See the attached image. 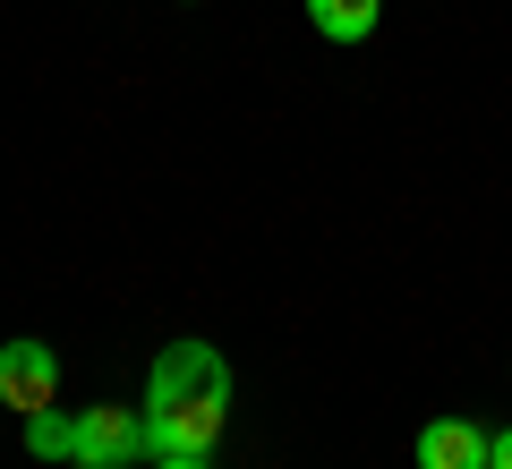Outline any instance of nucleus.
Returning <instances> with one entry per match:
<instances>
[{"label": "nucleus", "instance_id": "1", "mask_svg": "<svg viewBox=\"0 0 512 469\" xmlns=\"http://www.w3.org/2000/svg\"><path fill=\"white\" fill-rule=\"evenodd\" d=\"M146 435L154 452H214L231 418V367L214 342H163L146 367Z\"/></svg>", "mask_w": 512, "mask_h": 469}, {"label": "nucleus", "instance_id": "2", "mask_svg": "<svg viewBox=\"0 0 512 469\" xmlns=\"http://www.w3.org/2000/svg\"><path fill=\"white\" fill-rule=\"evenodd\" d=\"M137 461H154L146 410H128V401L77 410V469H137Z\"/></svg>", "mask_w": 512, "mask_h": 469}, {"label": "nucleus", "instance_id": "3", "mask_svg": "<svg viewBox=\"0 0 512 469\" xmlns=\"http://www.w3.org/2000/svg\"><path fill=\"white\" fill-rule=\"evenodd\" d=\"M0 401L18 418L52 410L60 401V350L52 342H0Z\"/></svg>", "mask_w": 512, "mask_h": 469}, {"label": "nucleus", "instance_id": "4", "mask_svg": "<svg viewBox=\"0 0 512 469\" xmlns=\"http://www.w3.org/2000/svg\"><path fill=\"white\" fill-rule=\"evenodd\" d=\"M419 469H495V435L478 418H427L419 444H410Z\"/></svg>", "mask_w": 512, "mask_h": 469}, {"label": "nucleus", "instance_id": "5", "mask_svg": "<svg viewBox=\"0 0 512 469\" xmlns=\"http://www.w3.org/2000/svg\"><path fill=\"white\" fill-rule=\"evenodd\" d=\"M376 18H384V0H308V26L325 43H367Z\"/></svg>", "mask_w": 512, "mask_h": 469}, {"label": "nucleus", "instance_id": "6", "mask_svg": "<svg viewBox=\"0 0 512 469\" xmlns=\"http://www.w3.org/2000/svg\"><path fill=\"white\" fill-rule=\"evenodd\" d=\"M26 452H35V461H77V418L69 410H35L26 418Z\"/></svg>", "mask_w": 512, "mask_h": 469}, {"label": "nucleus", "instance_id": "7", "mask_svg": "<svg viewBox=\"0 0 512 469\" xmlns=\"http://www.w3.org/2000/svg\"><path fill=\"white\" fill-rule=\"evenodd\" d=\"M154 469H214V452H154Z\"/></svg>", "mask_w": 512, "mask_h": 469}, {"label": "nucleus", "instance_id": "8", "mask_svg": "<svg viewBox=\"0 0 512 469\" xmlns=\"http://www.w3.org/2000/svg\"><path fill=\"white\" fill-rule=\"evenodd\" d=\"M495 469H512V427H495Z\"/></svg>", "mask_w": 512, "mask_h": 469}]
</instances>
